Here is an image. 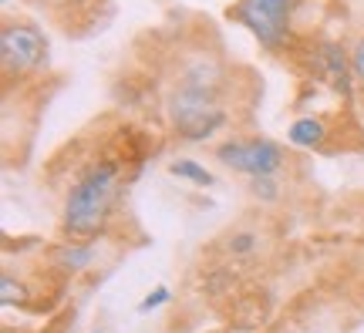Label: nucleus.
<instances>
[{"mask_svg":"<svg viewBox=\"0 0 364 333\" xmlns=\"http://www.w3.org/2000/svg\"><path fill=\"white\" fill-rule=\"evenodd\" d=\"M118 192H122V162L118 158L91 162L65 195L61 226L68 236H75V239L98 236L115 209Z\"/></svg>","mask_w":364,"mask_h":333,"instance_id":"1","label":"nucleus"},{"mask_svg":"<svg viewBox=\"0 0 364 333\" xmlns=\"http://www.w3.org/2000/svg\"><path fill=\"white\" fill-rule=\"evenodd\" d=\"M166 111L176 135L186 141H206L226 125V108L220 104V94H206V91L172 88Z\"/></svg>","mask_w":364,"mask_h":333,"instance_id":"2","label":"nucleus"},{"mask_svg":"<svg viewBox=\"0 0 364 333\" xmlns=\"http://www.w3.org/2000/svg\"><path fill=\"white\" fill-rule=\"evenodd\" d=\"M300 7H304V0H236L230 7V17L247 27L263 48L277 51L290 34V24Z\"/></svg>","mask_w":364,"mask_h":333,"instance_id":"3","label":"nucleus"},{"mask_svg":"<svg viewBox=\"0 0 364 333\" xmlns=\"http://www.w3.org/2000/svg\"><path fill=\"white\" fill-rule=\"evenodd\" d=\"M48 61V38L38 24L7 21L0 27V65L7 77H24L41 71Z\"/></svg>","mask_w":364,"mask_h":333,"instance_id":"4","label":"nucleus"},{"mask_svg":"<svg viewBox=\"0 0 364 333\" xmlns=\"http://www.w3.org/2000/svg\"><path fill=\"white\" fill-rule=\"evenodd\" d=\"M216 158L223 165L236 168L243 175H273L284 168V152L270 138H230L216 148Z\"/></svg>","mask_w":364,"mask_h":333,"instance_id":"5","label":"nucleus"},{"mask_svg":"<svg viewBox=\"0 0 364 333\" xmlns=\"http://www.w3.org/2000/svg\"><path fill=\"white\" fill-rule=\"evenodd\" d=\"M95 256H98L95 243H75V239H68L65 246L54 249V266L78 273V269H88L91 263H95Z\"/></svg>","mask_w":364,"mask_h":333,"instance_id":"6","label":"nucleus"},{"mask_svg":"<svg viewBox=\"0 0 364 333\" xmlns=\"http://www.w3.org/2000/svg\"><path fill=\"white\" fill-rule=\"evenodd\" d=\"M287 138L294 141L297 148H321L327 138V121L324 118H297L290 129H287Z\"/></svg>","mask_w":364,"mask_h":333,"instance_id":"7","label":"nucleus"},{"mask_svg":"<svg viewBox=\"0 0 364 333\" xmlns=\"http://www.w3.org/2000/svg\"><path fill=\"white\" fill-rule=\"evenodd\" d=\"M169 175H176V179H186L193 182V185H213V172H209L206 165H199L196 158H172L169 162Z\"/></svg>","mask_w":364,"mask_h":333,"instance_id":"8","label":"nucleus"},{"mask_svg":"<svg viewBox=\"0 0 364 333\" xmlns=\"http://www.w3.org/2000/svg\"><path fill=\"white\" fill-rule=\"evenodd\" d=\"M257 246H260V236L250 229H240L226 236V253H233V256H250Z\"/></svg>","mask_w":364,"mask_h":333,"instance_id":"9","label":"nucleus"},{"mask_svg":"<svg viewBox=\"0 0 364 333\" xmlns=\"http://www.w3.org/2000/svg\"><path fill=\"white\" fill-rule=\"evenodd\" d=\"M24 283H14V276H4L0 280V303L11 307V303H24Z\"/></svg>","mask_w":364,"mask_h":333,"instance_id":"10","label":"nucleus"},{"mask_svg":"<svg viewBox=\"0 0 364 333\" xmlns=\"http://www.w3.org/2000/svg\"><path fill=\"white\" fill-rule=\"evenodd\" d=\"M169 300H172L169 286H156V290H152V293H149L142 303H139V313H152V310H159L162 303H169Z\"/></svg>","mask_w":364,"mask_h":333,"instance_id":"11","label":"nucleus"},{"mask_svg":"<svg viewBox=\"0 0 364 333\" xmlns=\"http://www.w3.org/2000/svg\"><path fill=\"white\" fill-rule=\"evenodd\" d=\"M250 189H253V195H263V199H277V182L270 179V175H253V182H250Z\"/></svg>","mask_w":364,"mask_h":333,"instance_id":"12","label":"nucleus"},{"mask_svg":"<svg viewBox=\"0 0 364 333\" xmlns=\"http://www.w3.org/2000/svg\"><path fill=\"white\" fill-rule=\"evenodd\" d=\"M351 71H354V77L364 84V38H358V44L351 48Z\"/></svg>","mask_w":364,"mask_h":333,"instance_id":"13","label":"nucleus"},{"mask_svg":"<svg viewBox=\"0 0 364 333\" xmlns=\"http://www.w3.org/2000/svg\"><path fill=\"white\" fill-rule=\"evenodd\" d=\"M4 4H11V0H4Z\"/></svg>","mask_w":364,"mask_h":333,"instance_id":"14","label":"nucleus"},{"mask_svg":"<svg viewBox=\"0 0 364 333\" xmlns=\"http://www.w3.org/2000/svg\"><path fill=\"white\" fill-rule=\"evenodd\" d=\"M95 333H102V330H95Z\"/></svg>","mask_w":364,"mask_h":333,"instance_id":"15","label":"nucleus"}]
</instances>
